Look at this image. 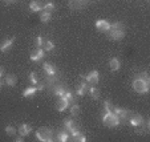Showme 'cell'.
Instances as JSON below:
<instances>
[{
	"mask_svg": "<svg viewBox=\"0 0 150 142\" xmlns=\"http://www.w3.org/2000/svg\"><path fill=\"white\" fill-rule=\"evenodd\" d=\"M52 19V12H47V11H42L41 15H40V20H41V23L47 24L49 23Z\"/></svg>",
	"mask_w": 150,
	"mask_h": 142,
	"instance_id": "cell-22",
	"label": "cell"
},
{
	"mask_svg": "<svg viewBox=\"0 0 150 142\" xmlns=\"http://www.w3.org/2000/svg\"><path fill=\"white\" fill-rule=\"evenodd\" d=\"M15 141H16V142H23L24 141V137L19 134V137H16V138H15Z\"/></svg>",
	"mask_w": 150,
	"mask_h": 142,
	"instance_id": "cell-33",
	"label": "cell"
},
{
	"mask_svg": "<svg viewBox=\"0 0 150 142\" xmlns=\"http://www.w3.org/2000/svg\"><path fill=\"white\" fill-rule=\"evenodd\" d=\"M4 131H6V134H7V136H9V137L16 136V133H17L16 128H15V126H12V125H7L6 128H4Z\"/></svg>",
	"mask_w": 150,
	"mask_h": 142,
	"instance_id": "cell-25",
	"label": "cell"
},
{
	"mask_svg": "<svg viewBox=\"0 0 150 142\" xmlns=\"http://www.w3.org/2000/svg\"><path fill=\"white\" fill-rule=\"evenodd\" d=\"M28 78H29V83H31L33 86L39 85V78H37V74L35 73V72H31V73H29Z\"/></svg>",
	"mask_w": 150,
	"mask_h": 142,
	"instance_id": "cell-27",
	"label": "cell"
},
{
	"mask_svg": "<svg viewBox=\"0 0 150 142\" xmlns=\"http://www.w3.org/2000/svg\"><path fill=\"white\" fill-rule=\"evenodd\" d=\"M4 76V68L1 65H0V78H1V77Z\"/></svg>",
	"mask_w": 150,
	"mask_h": 142,
	"instance_id": "cell-34",
	"label": "cell"
},
{
	"mask_svg": "<svg viewBox=\"0 0 150 142\" xmlns=\"http://www.w3.org/2000/svg\"><path fill=\"white\" fill-rule=\"evenodd\" d=\"M69 137H71V134H69L67 130L60 131V133L57 134V139H59L60 142H67V141H69Z\"/></svg>",
	"mask_w": 150,
	"mask_h": 142,
	"instance_id": "cell-24",
	"label": "cell"
},
{
	"mask_svg": "<svg viewBox=\"0 0 150 142\" xmlns=\"http://www.w3.org/2000/svg\"><path fill=\"white\" fill-rule=\"evenodd\" d=\"M4 3H7V4H11V3H16L17 0H3Z\"/></svg>",
	"mask_w": 150,
	"mask_h": 142,
	"instance_id": "cell-35",
	"label": "cell"
},
{
	"mask_svg": "<svg viewBox=\"0 0 150 142\" xmlns=\"http://www.w3.org/2000/svg\"><path fill=\"white\" fill-rule=\"evenodd\" d=\"M64 128H65V130L68 131L69 134L73 133L74 130H77V126H76V124H74V121L72 118L64 119Z\"/></svg>",
	"mask_w": 150,
	"mask_h": 142,
	"instance_id": "cell-16",
	"label": "cell"
},
{
	"mask_svg": "<svg viewBox=\"0 0 150 142\" xmlns=\"http://www.w3.org/2000/svg\"><path fill=\"white\" fill-rule=\"evenodd\" d=\"M41 48L45 52H51V51L54 49V43L52 41V40H44V44H42Z\"/></svg>",
	"mask_w": 150,
	"mask_h": 142,
	"instance_id": "cell-23",
	"label": "cell"
},
{
	"mask_svg": "<svg viewBox=\"0 0 150 142\" xmlns=\"http://www.w3.org/2000/svg\"><path fill=\"white\" fill-rule=\"evenodd\" d=\"M3 86H4V81H3V80H1V78H0V89L3 88Z\"/></svg>",
	"mask_w": 150,
	"mask_h": 142,
	"instance_id": "cell-36",
	"label": "cell"
},
{
	"mask_svg": "<svg viewBox=\"0 0 150 142\" xmlns=\"http://www.w3.org/2000/svg\"><path fill=\"white\" fill-rule=\"evenodd\" d=\"M69 105H71V101H69V100H67L65 97H59V98H57L56 109L59 112H65L67 109L69 108Z\"/></svg>",
	"mask_w": 150,
	"mask_h": 142,
	"instance_id": "cell-10",
	"label": "cell"
},
{
	"mask_svg": "<svg viewBox=\"0 0 150 142\" xmlns=\"http://www.w3.org/2000/svg\"><path fill=\"white\" fill-rule=\"evenodd\" d=\"M42 69H44V72H45L47 74H48V77H56L57 71L51 63H44L42 64Z\"/></svg>",
	"mask_w": 150,
	"mask_h": 142,
	"instance_id": "cell-13",
	"label": "cell"
},
{
	"mask_svg": "<svg viewBox=\"0 0 150 142\" xmlns=\"http://www.w3.org/2000/svg\"><path fill=\"white\" fill-rule=\"evenodd\" d=\"M89 84L86 83V81H81V83H80V85H79V88H77V90H76V94L79 97H82V96H85V94H86V92H88V89H89Z\"/></svg>",
	"mask_w": 150,
	"mask_h": 142,
	"instance_id": "cell-15",
	"label": "cell"
},
{
	"mask_svg": "<svg viewBox=\"0 0 150 142\" xmlns=\"http://www.w3.org/2000/svg\"><path fill=\"white\" fill-rule=\"evenodd\" d=\"M44 56H45V51H44L42 48H36L35 51L31 52V54H29V60L37 63V61H41V60L44 59Z\"/></svg>",
	"mask_w": 150,
	"mask_h": 142,
	"instance_id": "cell-8",
	"label": "cell"
},
{
	"mask_svg": "<svg viewBox=\"0 0 150 142\" xmlns=\"http://www.w3.org/2000/svg\"><path fill=\"white\" fill-rule=\"evenodd\" d=\"M4 84H6V85H8V86H11V88H13V86L17 84V77H16V74H13V73L7 74V76H6V80H4Z\"/></svg>",
	"mask_w": 150,
	"mask_h": 142,
	"instance_id": "cell-17",
	"label": "cell"
},
{
	"mask_svg": "<svg viewBox=\"0 0 150 142\" xmlns=\"http://www.w3.org/2000/svg\"><path fill=\"white\" fill-rule=\"evenodd\" d=\"M71 136L74 142H86V137L79 130H74L73 133H71Z\"/></svg>",
	"mask_w": 150,
	"mask_h": 142,
	"instance_id": "cell-19",
	"label": "cell"
},
{
	"mask_svg": "<svg viewBox=\"0 0 150 142\" xmlns=\"http://www.w3.org/2000/svg\"><path fill=\"white\" fill-rule=\"evenodd\" d=\"M32 130H33V128H32L31 125H28V124H21V125L19 126V129H17L19 134L20 136H23V137L29 136V134L32 133Z\"/></svg>",
	"mask_w": 150,
	"mask_h": 142,
	"instance_id": "cell-12",
	"label": "cell"
},
{
	"mask_svg": "<svg viewBox=\"0 0 150 142\" xmlns=\"http://www.w3.org/2000/svg\"><path fill=\"white\" fill-rule=\"evenodd\" d=\"M13 44H15V37L6 39L4 41H1V44H0V52H1V53H7V52L13 47Z\"/></svg>",
	"mask_w": 150,
	"mask_h": 142,
	"instance_id": "cell-11",
	"label": "cell"
},
{
	"mask_svg": "<svg viewBox=\"0 0 150 142\" xmlns=\"http://www.w3.org/2000/svg\"><path fill=\"white\" fill-rule=\"evenodd\" d=\"M53 93H54V96H56L57 98H59V97H62L64 94H65V88H64V86H61V85H57L56 88H54Z\"/></svg>",
	"mask_w": 150,
	"mask_h": 142,
	"instance_id": "cell-26",
	"label": "cell"
},
{
	"mask_svg": "<svg viewBox=\"0 0 150 142\" xmlns=\"http://www.w3.org/2000/svg\"><path fill=\"white\" fill-rule=\"evenodd\" d=\"M82 78L89 84V85H97L100 81V73L97 71H92L88 74H82Z\"/></svg>",
	"mask_w": 150,
	"mask_h": 142,
	"instance_id": "cell-6",
	"label": "cell"
},
{
	"mask_svg": "<svg viewBox=\"0 0 150 142\" xmlns=\"http://www.w3.org/2000/svg\"><path fill=\"white\" fill-rule=\"evenodd\" d=\"M113 109V105H112V101L110 100H105L104 101V110H112Z\"/></svg>",
	"mask_w": 150,
	"mask_h": 142,
	"instance_id": "cell-30",
	"label": "cell"
},
{
	"mask_svg": "<svg viewBox=\"0 0 150 142\" xmlns=\"http://www.w3.org/2000/svg\"><path fill=\"white\" fill-rule=\"evenodd\" d=\"M42 7H44V3H42L41 0H31V3H29V9H31V12L42 11Z\"/></svg>",
	"mask_w": 150,
	"mask_h": 142,
	"instance_id": "cell-14",
	"label": "cell"
},
{
	"mask_svg": "<svg viewBox=\"0 0 150 142\" xmlns=\"http://www.w3.org/2000/svg\"><path fill=\"white\" fill-rule=\"evenodd\" d=\"M106 33L109 35L112 40L114 41H120L125 37V25L121 23V21H116V23L112 24L110 23V29H109Z\"/></svg>",
	"mask_w": 150,
	"mask_h": 142,
	"instance_id": "cell-2",
	"label": "cell"
},
{
	"mask_svg": "<svg viewBox=\"0 0 150 142\" xmlns=\"http://www.w3.org/2000/svg\"><path fill=\"white\" fill-rule=\"evenodd\" d=\"M130 118H129V124H130L132 126H134V128H138V126H141L142 124H144L145 118L141 116V114H137V113H132Z\"/></svg>",
	"mask_w": 150,
	"mask_h": 142,
	"instance_id": "cell-9",
	"label": "cell"
},
{
	"mask_svg": "<svg viewBox=\"0 0 150 142\" xmlns=\"http://www.w3.org/2000/svg\"><path fill=\"white\" fill-rule=\"evenodd\" d=\"M113 113L116 114L117 117L120 118V122L121 124H127V119H129V116H130V112L127 110V109H124V108H116L113 106Z\"/></svg>",
	"mask_w": 150,
	"mask_h": 142,
	"instance_id": "cell-5",
	"label": "cell"
},
{
	"mask_svg": "<svg viewBox=\"0 0 150 142\" xmlns=\"http://www.w3.org/2000/svg\"><path fill=\"white\" fill-rule=\"evenodd\" d=\"M69 112H71V114H72V116H79V114H80V105H77V104H73V105H72L71 106V109H69Z\"/></svg>",
	"mask_w": 150,
	"mask_h": 142,
	"instance_id": "cell-29",
	"label": "cell"
},
{
	"mask_svg": "<svg viewBox=\"0 0 150 142\" xmlns=\"http://www.w3.org/2000/svg\"><path fill=\"white\" fill-rule=\"evenodd\" d=\"M102 124L106 128H116V126L121 125L120 118L113 113V110H106L102 116Z\"/></svg>",
	"mask_w": 150,
	"mask_h": 142,
	"instance_id": "cell-3",
	"label": "cell"
},
{
	"mask_svg": "<svg viewBox=\"0 0 150 142\" xmlns=\"http://www.w3.org/2000/svg\"><path fill=\"white\" fill-rule=\"evenodd\" d=\"M88 93H89V96L92 97V100H98V98H100V90H98V89H97L94 85H91V86H89Z\"/></svg>",
	"mask_w": 150,
	"mask_h": 142,
	"instance_id": "cell-21",
	"label": "cell"
},
{
	"mask_svg": "<svg viewBox=\"0 0 150 142\" xmlns=\"http://www.w3.org/2000/svg\"><path fill=\"white\" fill-rule=\"evenodd\" d=\"M35 44H36L37 48H41L42 44H44V39H42V36H37L36 39H35Z\"/></svg>",
	"mask_w": 150,
	"mask_h": 142,
	"instance_id": "cell-31",
	"label": "cell"
},
{
	"mask_svg": "<svg viewBox=\"0 0 150 142\" xmlns=\"http://www.w3.org/2000/svg\"><path fill=\"white\" fill-rule=\"evenodd\" d=\"M132 86H133L134 92H137V93L146 94L147 92H149V88H150V78H149L146 72L139 73V76H137L136 78L133 80Z\"/></svg>",
	"mask_w": 150,
	"mask_h": 142,
	"instance_id": "cell-1",
	"label": "cell"
},
{
	"mask_svg": "<svg viewBox=\"0 0 150 142\" xmlns=\"http://www.w3.org/2000/svg\"><path fill=\"white\" fill-rule=\"evenodd\" d=\"M80 1H81V3H82V4H84V6H85V4H86V3H88V1H89V0H80Z\"/></svg>",
	"mask_w": 150,
	"mask_h": 142,
	"instance_id": "cell-37",
	"label": "cell"
},
{
	"mask_svg": "<svg viewBox=\"0 0 150 142\" xmlns=\"http://www.w3.org/2000/svg\"><path fill=\"white\" fill-rule=\"evenodd\" d=\"M62 97H65L67 100H69V101H71V102H73V98H74V96H73V93H72L71 90H65V94H64V96Z\"/></svg>",
	"mask_w": 150,
	"mask_h": 142,
	"instance_id": "cell-32",
	"label": "cell"
},
{
	"mask_svg": "<svg viewBox=\"0 0 150 142\" xmlns=\"http://www.w3.org/2000/svg\"><path fill=\"white\" fill-rule=\"evenodd\" d=\"M54 9H56V6H54V3H51V1L45 3L44 7H42V11H47V12H53Z\"/></svg>",
	"mask_w": 150,
	"mask_h": 142,
	"instance_id": "cell-28",
	"label": "cell"
},
{
	"mask_svg": "<svg viewBox=\"0 0 150 142\" xmlns=\"http://www.w3.org/2000/svg\"><path fill=\"white\" fill-rule=\"evenodd\" d=\"M35 136H36V138L39 139V141H41V142H52L54 139L52 129L47 128V126L39 128L36 130V133H35Z\"/></svg>",
	"mask_w": 150,
	"mask_h": 142,
	"instance_id": "cell-4",
	"label": "cell"
},
{
	"mask_svg": "<svg viewBox=\"0 0 150 142\" xmlns=\"http://www.w3.org/2000/svg\"><path fill=\"white\" fill-rule=\"evenodd\" d=\"M36 92H39L37 90V86H28V88L23 92V97L24 98H31V97H33L35 94H36Z\"/></svg>",
	"mask_w": 150,
	"mask_h": 142,
	"instance_id": "cell-20",
	"label": "cell"
},
{
	"mask_svg": "<svg viewBox=\"0 0 150 142\" xmlns=\"http://www.w3.org/2000/svg\"><path fill=\"white\" fill-rule=\"evenodd\" d=\"M109 68H110L112 72L120 71V68H121V61H120L117 57H113V59H110V61H109Z\"/></svg>",
	"mask_w": 150,
	"mask_h": 142,
	"instance_id": "cell-18",
	"label": "cell"
},
{
	"mask_svg": "<svg viewBox=\"0 0 150 142\" xmlns=\"http://www.w3.org/2000/svg\"><path fill=\"white\" fill-rule=\"evenodd\" d=\"M94 27H96V28L98 29L100 32H102V33H106V32L110 29V23H109L108 20H105V19H98V20H96Z\"/></svg>",
	"mask_w": 150,
	"mask_h": 142,
	"instance_id": "cell-7",
	"label": "cell"
}]
</instances>
